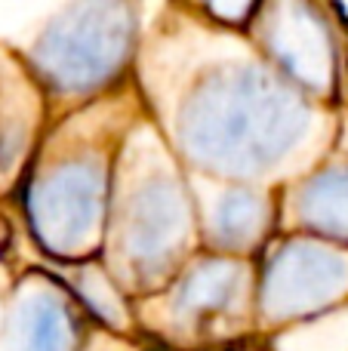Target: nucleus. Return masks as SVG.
<instances>
[{
	"label": "nucleus",
	"mask_w": 348,
	"mask_h": 351,
	"mask_svg": "<svg viewBox=\"0 0 348 351\" xmlns=\"http://www.w3.org/2000/svg\"><path fill=\"white\" fill-rule=\"evenodd\" d=\"M312 123L302 96L256 65L213 71L179 114V139L191 160L228 176H256L284 160Z\"/></svg>",
	"instance_id": "1"
},
{
	"label": "nucleus",
	"mask_w": 348,
	"mask_h": 351,
	"mask_svg": "<svg viewBox=\"0 0 348 351\" xmlns=\"http://www.w3.org/2000/svg\"><path fill=\"white\" fill-rule=\"evenodd\" d=\"M136 43V10L129 0H74L40 31L31 62L37 74L65 96L108 84Z\"/></svg>",
	"instance_id": "2"
},
{
	"label": "nucleus",
	"mask_w": 348,
	"mask_h": 351,
	"mask_svg": "<svg viewBox=\"0 0 348 351\" xmlns=\"http://www.w3.org/2000/svg\"><path fill=\"white\" fill-rule=\"evenodd\" d=\"M105 210V176L96 164L71 160L40 179L31 194L34 228L49 250L74 253L92 241Z\"/></svg>",
	"instance_id": "3"
},
{
	"label": "nucleus",
	"mask_w": 348,
	"mask_h": 351,
	"mask_svg": "<svg viewBox=\"0 0 348 351\" xmlns=\"http://www.w3.org/2000/svg\"><path fill=\"white\" fill-rule=\"evenodd\" d=\"M265 47L290 80L327 90L333 80V40L308 0H275L265 19Z\"/></svg>",
	"instance_id": "4"
},
{
	"label": "nucleus",
	"mask_w": 348,
	"mask_h": 351,
	"mask_svg": "<svg viewBox=\"0 0 348 351\" xmlns=\"http://www.w3.org/2000/svg\"><path fill=\"white\" fill-rule=\"evenodd\" d=\"M348 290V262L314 243H290L265 278V302L271 315L318 311Z\"/></svg>",
	"instance_id": "5"
},
{
	"label": "nucleus",
	"mask_w": 348,
	"mask_h": 351,
	"mask_svg": "<svg viewBox=\"0 0 348 351\" xmlns=\"http://www.w3.org/2000/svg\"><path fill=\"white\" fill-rule=\"evenodd\" d=\"M185 219H188V204L176 185L151 182L148 188H142L127 228L133 259L145 268L160 265L173 250V243H179L182 237Z\"/></svg>",
	"instance_id": "6"
},
{
	"label": "nucleus",
	"mask_w": 348,
	"mask_h": 351,
	"mask_svg": "<svg viewBox=\"0 0 348 351\" xmlns=\"http://www.w3.org/2000/svg\"><path fill=\"white\" fill-rule=\"evenodd\" d=\"M77 324L62 299L53 293H34L12 317V351H74Z\"/></svg>",
	"instance_id": "7"
},
{
	"label": "nucleus",
	"mask_w": 348,
	"mask_h": 351,
	"mask_svg": "<svg viewBox=\"0 0 348 351\" xmlns=\"http://www.w3.org/2000/svg\"><path fill=\"white\" fill-rule=\"evenodd\" d=\"M240 293H244V274L234 262L213 259L197 265L195 271L185 278L179 287L176 299V315L185 321H210V317L228 315L238 305Z\"/></svg>",
	"instance_id": "8"
},
{
	"label": "nucleus",
	"mask_w": 348,
	"mask_h": 351,
	"mask_svg": "<svg viewBox=\"0 0 348 351\" xmlns=\"http://www.w3.org/2000/svg\"><path fill=\"white\" fill-rule=\"evenodd\" d=\"M299 213L318 234L348 241V167L314 176L299 194Z\"/></svg>",
	"instance_id": "9"
},
{
	"label": "nucleus",
	"mask_w": 348,
	"mask_h": 351,
	"mask_svg": "<svg viewBox=\"0 0 348 351\" xmlns=\"http://www.w3.org/2000/svg\"><path fill=\"white\" fill-rule=\"evenodd\" d=\"M265 228V200L253 191H228L213 216V231L225 247H247Z\"/></svg>",
	"instance_id": "10"
},
{
	"label": "nucleus",
	"mask_w": 348,
	"mask_h": 351,
	"mask_svg": "<svg viewBox=\"0 0 348 351\" xmlns=\"http://www.w3.org/2000/svg\"><path fill=\"white\" fill-rule=\"evenodd\" d=\"M253 6H256V0H207V10L219 22H228V25H240L253 12Z\"/></svg>",
	"instance_id": "11"
}]
</instances>
